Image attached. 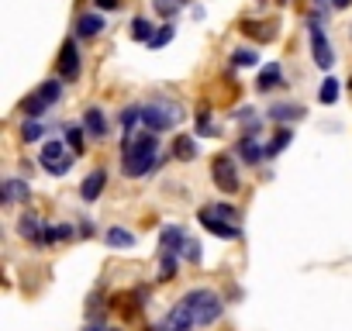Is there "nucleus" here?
<instances>
[{"mask_svg": "<svg viewBox=\"0 0 352 331\" xmlns=\"http://www.w3.org/2000/svg\"><path fill=\"white\" fill-rule=\"evenodd\" d=\"M221 317V297L214 290H190L173 304V310L162 317L159 328L166 331H194L204 324H214Z\"/></svg>", "mask_w": 352, "mask_h": 331, "instance_id": "obj_1", "label": "nucleus"}, {"mask_svg": "<svg viewBox=\"0 0 352 331\" xmlns=\"http://www.w3.org/2000/svg\"><path fill=\"white\" fill-rule=\"evenodd\" d=\"M159 166V138L155 131H138V135H128L124 138V162L121 170L124 176H148Z\"/></svg>", "mask_w": 352, "mask_h": 331, "instance_id": "obj_2", "label": "nucleus"}, {"mask_svg": "<svg viewBox=\"0 0 352 331\" xmlns=\"http://www.w3.org/2000/svg\"><path fill=\"white\" fill-rule=\"evenodd\" d=\"M211 180L218 183L221 194H239V166L232 155H218L211 162Z\"/></svg>", "mask_w": 352, "mask_h": 331, "instance_id": "obj_3", "label": "nucleus"}, {"mask_svg": "<svg viewBox=\"0 0 352 331\" xmlns=\"http://www.w3.org/2000/svg\"><path fill=\"white\" fill-rule=\"evenodd\" d=\"M307 35H311V56H314V62H318L321 69H331V62H335V49L328 45L324 28H321L318 21H307Z\"/></svg>", "mask_w": 352, "mask_h": 331, "instance_id": "obj_4", "label": "nucleus"}, {"mask_svg": "<svg viewBox=\"0 0 352 331\" xmlns=\"http://www.w3.org/2000/svg\"><path fill=\"white\" fill-rule=\"evenodd\" d=\"M197 221H201L211 235H218V238H239V235H242V231H239V225H228L225 218H218V214L211 211V204H208V207H201Z\"/></svg>", "mask_w": 352, "mask_h": 331, "instance_id": "obj_5", "label": "nucleus"}, {"mask_svg": "<svg viewBox=\"0 0 352 331\" xmlns=\"http://www.w3.org/2000/svg\"><path fill=\"white\" fill-rule=\"evenodd\" d=\"M142 124H145V131H166V128H173V114H166V107H155V104H145L142 107V117H138Z\"/></svg>", "mask_w": 352, "mask_h": 331, "instance_id": "obj_6", "label": "nucleus"}, {"mask_svg": "<svg viewBox=\"0 0 352 331\" xmlns=\"http://www.w3.org/2000/svg\"><path fill=\"white\" fill-rule=\"evenodd\" d=\"M59 76L63 80H76L80 76V52H76V42H63V52H59Z\"/></svg>", "mask_w": 352, "mask_h": 331, "instance_id": "obj_7", "label": "nucleus"}, {"mask_svg": "<svg viewBox=\"0 0 352 331\" xmlns=\"http://www.w3.org/2000/svg\"><path fill=\"white\" fill-rule=\"evenodd\" d=\"M28 194H32V187H28V180H18V176H11V180H4L0 183V204H14V201H28Z\"/></svg>", "mask_w": 352, "mask_h": 331, "instance_id": "obj_8", "label": "nucleus"}, {"mask_svg": "<svg viewBox=\"0 0 352 331\" xmlns=\"http://www.w3.org/2000/svg\"><path fill=\"white\" fill-rule=\"evenodd\" d=\"M239 155L249 162V166H259L263 159H266V148L259 145V138H256V131H249V135H242V141H239Z\"/></svg>", "mask_w": 352, "mask_h": 331, "instance_id": "obj_9", "label": "nucleus"}, {"mask_svg": "<svg viewBox=\"0 0 352 331\" xmlns=\"http://www.w3.org/2000/svg\"><path fill=\"white\" fill-rule=\"evenodd\" d=\"M104 187H107V170H94V173L80 183V197H83V201H97V197L104 194Z\"/></svg>", "mask_w": 352, "mask_h": 331, "instance_id": "obj_10", "label": "nucleus"}, {"mask_svg": "<svg viewBox=\"0 0 352 331\" xmlns=\"http://www.w3.org/2000/svg\"><path fill=\"white\" fill-rule=\"evenodd\" d=\"M159 242H162V252L176 255V252H184V249H187V231H184V228H176V225H169V228L159 235Z\"/></svg>", "mask_w": 352, "mask_h": 331, "instance_id": "obj_11", "label": "nucleus"}, {"mask_svg": "<svg viewBox=\"0 0 352 331\" xmlns=\"http://www.w3.org/2000/svg\"><path fill=\"white\" fill-rule=\"evenodd\" d=\"M83 128H87L94 138H104V135H107V117H104V111H100V107H87V111H83Z\"/></svg>", "mask_w": 352, "mask_h": 331, "instance_id": "obj_12", "label": "nucleus"}, {"mask_svg": "<svg viewBox=\"0 0 352 331\" xmlns=\"http://www.w3.org/2000/svg\"><path fill=\"white\" fill-rule=\"evenodd\" d=\"M104 32V18L100 14H80L76 18V35L80 38H94V35H100Z\"/></svg>", "mask_w": 352, "mask_h": 331, "instance_id": "obj_13", "label": "nucleus"}, {"mask_svg": "<svg viewBox=\"0 0 352 331\" xmlns=\"http://www.w3.org/2000/svg\"><path fill=\"white\" fill-rule=\"evenodd\" d=\"M283 83V69L276 66V62H270V66H263V73H259V80H256V87L263 90V93H270L273 87H280Z\"/></svg>", "mask_w": 352, "mask_h": 331, "instance_id": "obj_14", "label": "nucleus"}, {"mask_svg": "<svg viewBox=\"0 0 352 331\" xmlns=\"http://www.w3.org/2000/svg\"><path fill=\"white\" fill-rule=\"evenodd\" d=\"M35 97H38L45 107H56V100L63 97V80H45V83L35 90Z\"/></svg>", "mask_w": 352, "mask_h": 331, "instance_id": "obj_15", "label": "nucleus"}, {"mask_svg": "<svg viewBox=\"0 0 352 331\" xmlns=\"http://www.w3.org/2000/svg\"><path fill=\"white\" fill-rule=\"evenodd\" d=\"M18 235H25V238H32V242H42V221L35 218V214H21L18 218Z\"/></svg>", "mask_w": 352, "mask_h": 331, "instance_id": "obj_16", "label": "nucleus"}, {"mask_svg": "<svg viewBox=\"0 0 352 331\" xmlns=\"http://www.w3.org/2000/svg\"><path fill=\"white\" fill-rule=\"evenodd\" d=\"M307 111L304 107H297V104H276L273 111H270V117L276 121V124H283V121H300Z\"/></svg>", "mask_w": 352, "mask_h": 331, "instance_id": "obj_17", "label": "nucleus"}, {"mask_svg": "<svg viewBox=\"0 0 352 331\" xmlns=\"http://www.w3.org/2000/svg\"><path fill=\"white\" fill-rule=\"evenodd\" d=\"M104 242H107L111 249H131V245H135V235H131V231H124V228H107Z\"/></svg>", "mask_w": 352, "mask_h": 331, "instance_id": "obj_18", "label": "nucleus"}, {"mask_svg": "<svg viewBox=\"0 0 352 331\" xmlns=\"http://www.w3.org/2000/svg\"><path fill=\"white\" fill-rule=\"evenodd\" d=\"M59 159H66V155H63V141H59V138H56V141H45V148H42V166H45V173L52 170Z\"/></svg>", "mask_w": 352, "mask_h": 331, "instance_id": "obj_19", "label": "nucleus"}, {"mask_svg": "<svg viewBox=\"0 0 352 331\" xmlns=\"http://www.w3.org/2000/svg\"><path fill=\"white\" fill-rule=\"evenodd\" d=\"M338 93H342L338 80H335V76H324V80H321V90H318V100H321V104H335Z\"/></svg>", "mask_w": 352, "mask_h": 331, "instance_id": "obj_20", "label": "nucleus"}, {"mask_svg": "<svg viewBox=\"0 0 352 331\" xmlns=\"http://www.w3.org/2000/svg\"><path fill=\"white\" fill-rule=\"evenodd\" d=\"M173 152H176V159H194L197 155V141L190 135H180V138L173 141Z\"/></svg>", "mask_w": 352, "mask_h": 331, "instance_id": "obj_21", "label": "nucleus"}, {"mask_svg": "<svg viewBox=\"0 0 352 331\" xmlns=\"http://www.w3.org/2000/svg\"><path fill=\"white\" fill-rule=\"evenodd\" d=\"M290 141H294V131H290V128H276V135H273V141H270L266 155H280Z\"/></svg>", "mask_w": 352, "mask_h": 331, "instance_id": "obj_22", "label": "nucleus"}, {"mask_svg": "<svg viewBox=\"0 0 352 331\" xmlns=\"http://www.w3.org/2000/svg\"><path fill=\"white\" fill-rule=\"evenodd\" d=\"M152 35H155V28H152L145 18H135V21H131V38H135V42H145V45H148Z\"/></svg>", "mask_w": 352, "mask_h": 331, "instance_id": "obj_23", "label": "nucleus"}, {"mask_svg": "<svg viewBox=\"0 0 352 331\" xmlns=\"http://www.w3.org/2000/svg\"><path fill=\"white\" fill-rule=\"evenodd\" d=\"M232 66H239V69L259 66V52H256V49H235V52H232Z\"/></svg>", "mask_w": 352, "mask_h": 331, "instance_id": "obj_24", "label": "nucleus"}, {"mask_svg": "<svg viewBox=\"0 0 352 331\" xmlns=\"http://www.w3.org/2000/svg\"><path fill=\"white\" fill-rule=\"evenodd\" d=\"M242 32H245V35H256L259 42H273V38H276V32H270V25H259V21H245Z\"/></svg>", "mask_w": 352, "mask_h": 331, "instance_id": "obj_25", "label": "nucleus"}, {"mask_svg": "<svg viewBox=\"0 0 352 331\" xmlns=\"http://www.w3.org/2000/svg\"><path fill=\"white\" fill-rule=\"evenodd\" d=\"M66 238H73V228H69V225H56V228H45L42 245H49V242H66Z\"/></svg>", "mask_w": 352, "mask_h": 331, "instance_id": "obj_26", "label": "nucleus"}, {"mask_svg": "<svg viewBox=\"0 0 352 331\" xmlns=\"http://www.w3.org/2000/svg\"><path fill=\"white\" fill-rule=\"evenodd\" d=\"M173 35H176V28H173V25H162V28H155V35H152L148 49H162V45H169V42H173Z\"/></svg>", "mask_w": 352, "mask_h": 331, "instance_id": "obj_27", "label": "nucleus"}, {"mask_svg": "<svg viewBox=\"0 0 352 331\" xmlns=\"http://www.w3.org/2000/svg\"><path fill=\"white\" fill-rule=\"evenodd\" d=\"M152 8L162 14V18H173L176 11H180L184 8V0H152Z\"/></svg>", "mask_w": 352, "mask_h": 331, "instance_id": "obj_28", "label": "nucleus"}, {"mask_svg": "<svg viewBox=\"0 0 352 331\" xmlns=\"http://www.w3.org/2000/svg\"><path fill=\"white\" fill-rule=\"evenodd\" d=\"M176 276V255L162 252V266H159V279H173Z\"/></svg>", "mask_w": 352, "mask_h": 331, "instance_id": "obj_29", "label": "nucleus"}, {"mask_svg": "<svg viewBox=\"0 0 352 331\" xmlns=\"http://www.w3.org/2000/svg\"><path fill=\"white\" fill-rule=\"evenodd\" d=\"M211 211H214L218 218H225L228 225H235V221H239V211H235L232 204H211Z\"/></svg>", "mask_w": 352, "mask_h": 331, "instance_id": "obj_30", "label": "nucleus"}, {"mask_svg": "<svg viewBox=\"0 0 352 331\" xmlns=\"http://www.w3.org/2000/svg\"><path fill=\"white\" fill-rule=\"evenodd\" d=\"M21 138H25V141H38V138H42V124H38V121H25Z\"/></svg>", "mask_w": 352, "mask_h": 331, "instance_id": "obj_31", "label": "nucleus"}, {"mask_svg": "<svg viewBox=\"0 0 352 331\" xmlns=\"http://www.w3.org/2000/svg\"><path fill=\"white\" fill-rule=\"evenodd\" d=\"M83 131H87V128H69V131H66V138H69V145H73L76 152H83V148H87V141H83Z\"/></svg>", "mask_w": 352, "mask_h": 331, "instance_id": "obj_32", "label": "nucleus"}, {"mask_svg": "<svg viewBox=\"0 0 352 331\" xmlns=\"http://www.w3.org/2000/svg\"><path fill=\"white\" fill-rule=\"evenodd\" d=\"M69 166H73V159L66 155V159H59V162L52 166V170H49V173H52V176H66V173H69Z\"/></svg>", "mask_w": 352, "mask_h": 331, "instance_id": "obj_33", "label": "nucleus"}, {"mask_svg": "<svg viewBox=\"0 0 352 331\" xmlns=\"http://www.w3.org/2000/svg\"><path fill=\"white\" fill-rule=\"evenodd\" d=\"M184 255H187L190 262H201V242H190V238H187V249H184Z\"/></svg>", "mask_w": 352, "mask_h": 331, "instance_id": "obj_34", "label": "nucleus"}, {"mask_svg": "<svg viewBox=\"0 0 352 331\" xmlns=\"http://www.w3.org/2000/svg\"><path fill=\"white\" fill-rule=\"evenodd\" d=\"M94 4H97L100 11H118V8H121V0H94Z\"/></svg>", "mask_w": 352, "mask_h": 331, "instance_id": "obj_35", "label": "nucleus"}, {"mask_svg": "<svg viewBox=\"0 0 352 331\" xmlns=\"http://www.w3.org/2000/svg\"><path fill=\"white\" fill-rule=\"evenodd\" d=\"M349 4H352V0H331V8H335V11H345Z\"/></svg>", "mask_w": 352, "mask_h": 331, "instance_id": "obj_36", "label": "nucleus"}, {"mask_svg": "<svg viewBox=\"0 0 352 331\" xmlns=\"http://www.w3.org/2000/svg\"><path fill=\"white\" fill-rule=\"evenodd\" d=\"M314 8H318V11H321V14H324V11H328V8H331V0H314Z\"/></svg>", "mask_w": 352, "mask_h": 331, "instance_id": "obj_37", "label": "nucleus"}, {"mask_svg": "<svg viewBox=\"0 0 352 331\" xmlns=\"http://www.w3.org/2000/svg\"><path fill=\"white\" fill-rule=\"evenodd\" d=\"M87 331H121V328H107V324H94V328H87Z\"/></svg>", "mask_w": 352, "mask_h": 331, "instance_id": "obj_38", "label": "nucleus"}, {"mask_svg": "<svg viewBox=\"0 0 352 331\" xmlns=\"http://www.w3.org/2000/svg\"><path fill=\"white\" fill-rule=\"evenodd\" d=\"M155 331H166V328H155Z\"/></svg>", "mask_w": 352, "mask_h": 331, "instance_id": "obj_39", "label": "nucleus"}, {"mask_svg": "<svg viewBox=\"0 0 352 331\" xmlns=\"http://www.w3.org/2000/svg\"><path fill=\"white\" fill-rule=\"evenodd\" d=\"M349 87H352V80H349Z\"/></svg>", "mask_w": 352, "mask_h": 331, "instance_id": "obj_40", "label": "nucleus"}]
</instances>
